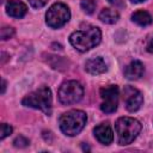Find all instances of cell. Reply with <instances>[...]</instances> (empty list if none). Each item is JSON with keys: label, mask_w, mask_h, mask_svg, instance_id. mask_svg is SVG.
Wrapping results in <instances>:
<instances>
[{"label": "cell", "mask_w": 153, "mask_h": 153, "mask_svg": "<svg viewBox=\"0 0 153 153\" xmlns=\"http://www.w3.org/2000/svg\"><path fill=\"white\" fill-rule=\"evenodd\" d=\"M100 39H102V32L99 27L93 25H87L81 30L74 31L69 36L71 44L81 53H85L98 45Z\"/></svg>", "instance_id": "1"}, {"label": "cell", "mask_w": 153, "mask_h": 153, "mask_svg": "<svg viewBox=\"0 0 153 153\" xmlns=\"http://www.w3.org/2000/svg\"><path fill=\"white\" fill-rule=\"evenodd\" d=\"M22 104L27 108L37 109L43 111L45 115L51 114V104H53V97L51 91L48 86H41L37 90L30 92L22 99Z\"/></svg>", "instance_id": "2"}, {"label": "cell", "mask_w": 153, "mask_h": 153, "mask_svg": "<svg viewBox=\"0 0 153 153\" xmlns=\"http://www.w3.org/2000/svg\"><path fill=\"white\" fill-rule=\"evenodd\" d=\"M87 121V116L81 110H69L60 116L59 124L63 134L68 136H74L79 134Z\"/></svg>", "instance_id": "3"}, {"label": "cell", "mask_w": 153, "mask_h": 153, "mask_svg": "<svg viewBox=\"0 0 153 153\" xmlns=\"http://www.w3.org/2000/svg\"><path fill=\"white\" fill-rule=\"evenodd\" d=\"M117 140L120 145L131 143L141 131V123L133 117H120L115 123Z\"/></svg>", "instance_id": "4"}, {"label": "cell", "mask_w": 153, "mask_h": 153, "mask_svg": "<svg viewBox=\"0 0 153 153\" xmlns=\"http://www.w3.org/2000/svg\"><path fill=\"white\" fill-rule=\"evenodd\" d=\"M59 100L65 105L75 104L81 100L84 96V87L76 80L65 81L59 88Z\"/></svg>", "instance_id": "5"}, {"label": "cell", "mask_w": 153, "mask_h": 153, "mask_svg": "<svg viewBox=\"0 0 153 153\" xmlns=\"http://www.w3.org/2000/svg\"><path fill=\"white\" fill-rule=\"evenodd\" d=\"M71 18V11L67 5L62 2L53 4L45 13V23L51 29H59L63 26Z\"/></svg>", "instance_id": "6"}, {"label": "cell", "mask_w": 153, "mask_h": 153, "mask_svg": "<svg viewBox=\"0 0 153 153\" xmlns=\"http://www.w3.org/2000/svg\"><path fill=\"white\" fill-rule=\"evenodd\" d=\"M120 90L116 85H109L100 88V97L103 99L100 110L105 114H112L117 110Z\"/></svg>", "instance_id": "7"}, {"label": "cell", "mask_w": 153, "mask_h": 153, "mask_svg": "<svg viewBox=\"0 0 153 153\" xmlns=\"http://www.w3.org/2000/svg\"><path fill=\"white\" fill-rule=\"evenodd\" d=\"M123 93H124V105H126V109L130 112H134V111H137L142 103H143V97H142V93L136 90V88H133L130 86L126 87L123 90Z\"/></svg>", "instance_id": "8"}, {"label": "cell", "mask_w": 153, "mask_h": 153, "mask_svg": "<svg viewBox=\"0 0 153 153\" xmlns=\"http://www.w3.org/2000/svg\"><path fill=\"white\" fill-rule=\"evenodd\" d=\"M96 139L103 145H110L114 140V131L109 123H100L93 129Z\"/></svg>", "instance_id": "9"}, {"label": "cell", "mask_w": 153, "mask_h": 153, "mask_svg": "<svg viewBox=\"0 0 153 153\" xmlns=\"http://www.w3.org/2000/svg\"><path fill=\"white\" fill-rule=\"evenodd\" d=\"M85 69L87 73L92 74V75H98V74H103L106 72L108 66L104 61L103 57L97 56V57H92L88 59L85 63Z\"/></svg>", "instance_id": "10"}, {"label": "cell", "mask_w": 153, "mask_h": 153, "mask_svg": "<svg viewBox=\"0 0 153 153\" xmlns=\"http://www.w3.org/2000/svg\"><path fill=\"white\" fill-rule=\"evenodd\" d=\"M6 12L10 17L23 18L27 12V6L20 0H8L6 4Z\"/></svg>", "instance_id": "11"}, {"label": "cell", "mask_w": 153, "mask_h": 153, "mask_svg": "<svg viewBox=\"0 0 153 153\" xmlns=\"http://www.w3.org/2000/svg\"><path fill=\"white\" fill-rule=\"evenodd\" d=\"M143 72H145V67L142 62L135 60V61H131L124 68V76L128 80H137L143 75Z\"/></svg>", "instance_id": "12"}, {"label": "cell", "mask_w": 153, "mask_h": 153, "mask_svg": "<svg viewBox=\"0 0 153 153\" xmlns=\"http://www.w3.org/2000/svg\"><path fill=\"white\" fill-rule=\"evenodd\" d=\"M131 20L135 24H137L139 26H147L153 22V18L147 11L140 10V11H136L131 14Z\"/></svg>", "instance_id": "13"}, {"label": "cell", "mask_w": 153, "mask_h": 153, "mask_svg": "<svg viewBox=\"0 0 153 153\" xmlns=\"http://www.w3.org/2000/svg\"><path fill=\"white\" fill-rule=\"evenodd\" d=\"M120 18V14L114 8H103L99 13V19L106 24H115Z\"/></svg>", "instance_id": "14"}, {"label": "cell", "mask_w": 153, "mask_h": 153, "mask_svg": "<svg viewBox=\"0 0 153 153\" xmlns=\"http://www.w3.org/2000/svg\"><path fill=\"white\" fill-rule=\"evenodd\" d=\"M80 7H81V10H82L85 13L92 14L93 11L96 10V1H94V0H81Z\"/></svg>", "instance_id": "15"}, {"label": "cell", "mask_w": 153, "mask_h": 153, "mask_svg": "<svg viewBox=\"0 0 153 153\" xmlns=\"http://www.w3.org/2000/svg\"><path fill=\"white\" fill-rule=\"evenodd\" d=\"M13 35H14V29H13V27H11V26H4V27L1 29L0 37H1L2 41L11 38Z\"/></svg>", "instance_id": "16"}, {"label": "cell", "mask_w": 153, "mask_h": 153, "mask_svg": "<svg viewBox=\"0 0 153 153\" xmlns=\"http://www.w3.org/2000/svg\"><path fill=\"white\" fill-rule=\"evenodd\" d=\"M11 133H12V127L7 123H2L1 127H0V140H4Z\"/></svg>", "instance_id": "17"}, {"label": "cell", "mask_w": 153, "mask_h": 153, "mask_svg": "<svg viewBox=\"0 0 153 153\" xmlns=\"http://www.w3.org/2000/svg\"><path fill=\"white\" fill-rule=\"evenodd\" d=\"M13 143H14L16 147H25V146L29 145V140L25 139L24 136H18V137L13 141Z\"/></svg>", "instance_id": "18"}, {"label": "cell", "mask_w": 153, "mask_h": 153, "mask_svg": "<svg viewBox=\"0 0 153 153\" xmlns=\"http://www.w3.org/2000/svg\"><path fill=\"white\" fill-rule=\"evenodd\" d=\"M27 1L31 5V7H33V8H41V7L45 6L49 0H27Z\"/></svg>", "instance_id": "19"}, {"label": "cell", "mask_w": 153, "mask_h": 153, "mask_svg": "<svg viewBox=\"0 0 153 153\" xmlns=\"http://www.w3.org/2000/svg\"><path fill=\"white\" fill-rule=\"evenodd\" d=\"M146 49H147V51H148V53L153 54V37H152V38H149V41L147 42Z\"/></svg>", "instance_id": "20"}, {"label": "cell", "mask_w": 153, "mask_h": 153, "mask_svg": "<svg viewBox=\"0 0 153 153\" xmlns=\"http://www.w3.org/2000/svg\"><path fill=\"white\" fill-rule=\"evenodd\" d=\"M111 5H114L115 7H122L123 6V1L122 0H108Z\"/></svg>", "instance_id": "21"}, {"label": "cell", "mask_w": 153, "mask_h": 153, "mask_svg": "<svg viewBox=\"0 0 153 153\" xmlns=\"http://www.w3.org/2000/svg\"><path fill=\"white\" fill-rule=\"evenodd\" d=\"M5 88H6V81H5V80H2V90H1V93H4V92H5Z\"/></svg>", "instance_id": "22"}, {"label": "cell", "mask_w": 153, "mask_h": 153, "mask_svg": "<svg viewBox=\"0 0 153 153\" xmlns=\"http://www.w3.org/2000/svg\"><path fill=\"white\" fill-rule=\"evenodd\" d=\"M131 2H135V4H139V2H142V1H145V0H130Z\"/></svg>", "instance_id": "23"}, {"label": "cell", "mask_w": 153, "mask_h": 153, "mask_svg": "<svg viewBox=\"0 0 153 153\" xmlns=\"http://www.w3.org/2000/svg\"><path fill=\"white\" fill-rule=\"evenodd\" d=\"M2 1H4V0H2Z\"/></svg>", "instance_id": "24"}]
</instances>
